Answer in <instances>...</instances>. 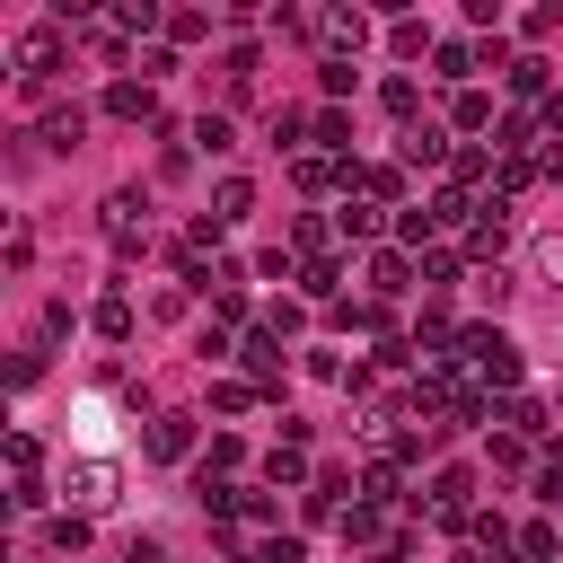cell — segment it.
<instances>
[{
    "instance_id": "44dd1931",
    "label": "cell",
    "mask_w": 563,
    "mask_h": 563,
    "mask_svg": "<svg viewBox=\"0 0 563 563\" xmlns=\"http://www.w3.org/2000/svg\"><path fill=\"white\" fill-rule=\"evenodd\" d=\"M449 150H457L449 123H413V132H405V167H449Z\"/></svg>"
},
{
    "instance_id": "5b68a950",
    "label": "cell",
    "mask_w": 563,
    "mask_h": 563,
    "mask_svg": "<svg viewBox=\"0 0 563 563\" xmlns=\"http://www.w3.org/2000/svg\"><path fill=\"white\" fill-rule=\"evenodd\" d=\"M510 194H475V220H466V255L475 264H501V246H510Z\"/></svg>"
},
{
    "instance_id": "681fc988",
    "label": "cell",
    "mask_w": 563,
    "mask_h": 563,
    "mask_svg": "<svg viewBox=\"0 0 563 563\" xmlns=\"http://www.w3.org/2000/svg\"><path fill=\"white\" fill-rule=\"evenodd\" d=\"M537 141H563V88H554V97L537 106Z\"/></svg>"
},
{
    "instance_id": "6da1fadb",
    "label": "cell",
    "mask_w": 563,
    "mask_h": 563,
    "mask_svg": "<svg viewBox=\"0 0 563 563\" xmlns=\"http://www.w3.org/2000/svg\"><path fill=\"white\" fill-rule=\"evenodd\" d=\"M457 369H466L493 405H501V396H519V343H510L493 317H484V325H457Z\"/></svg>"
},
{
    "instance_id": "7bdbcfd3",
    "label": "cell",
    "mask_w": 563,
    "mask_h": 563,
    "mask_svg": "<svg viewBox=\"0 0 563 563\" xmlns=\"http://www.w3.org/2000/svg\"><path fill=\"white\" fill-rule=\"evenodd\" d=\"M528 264H537V282H554V290H563V238H537V255H528Z\"/></svg>"
},
{
    "instance_id": "ab89813d",
    "label": "cell",
    "mask_w": 563,
    "mask_h": 563,
    "mask_svg": "<svg viewBox=\"0 0 563 563\" xmlns=\"http://www.w3.org/2000/svg\"><path fill=\"white\" fill-rule=\"evenodd\" d=\"M79 35H88V44H97V53H106V62H123V44H132V35H123V26H114V9H106V18H88V26H79Z\"/></svg>"
},
{
    "instance_id": "f546056e",
    "label": "cell",
    "mask_w": 563,
    "mask_h": 563,
    "mask_svg": "<svg viewBox=\"0 0 563 563\" xmlns=\"http://www.w3.org/2000/svg\"><path fill=\"white\" fill-rule=\"evenodd\" d=\"M238 466H246V440H238V431H211V449L194 457V475H220V484H229Z\"/></svg>"
},
{
    "instance_id": "9c48e42d",
    "label": "cell",
    "mask_w": 563,
    "mask_h": 563,
    "mask_svg": "<svg viewBox=\"0 0 563 563\" xmlns=\"http://www.w3.org/2000/svg\"><path fill=\"white\" fill-rule=\"evenodd\" d=\"M97 106H106L114 123H141V132H158V123H167V114H158V88H150V79H106V97H97Z\"/></svg>"
},
{
    "instance_id": "8992f818",
    "label": "cell",
    "mask_w": 563,
    "mask_h": 563,
    "mask_svg": "<svg viewBox=\"0 0 563 563\" xmlns=\"http://www.w3.org/2000/svg\"><path fill=\"white\" fill-rule=\"evenodd\" d=\"M238 361H246V378H255L264 396H282V378H290V352H282V334H273L264 317H255V325L238 334Z\"/></svg>"
},
{
    "instance_id": "60d3db41",
    "label": "cell",
    "mask_w": 563,
    "mask_h": 563,
    "mask_svg": "<svg viewBox=\"0 0 563 563\" xmlns=\"http://www.w3.org/2000/svg\"><path fill=\"white\" fill-rule=\"evenodd\" d=\"M528 449H537V440H519V431H493V466H510V475L528 466V475H537V457H528Z\"/></svg>"
},
{
    "instance_id": "f35d334b",
    "label": "cell",
    "mask_w": 563,
    "mask_h": 563,
    "mask_svg": "<svg viewBox=\"0 0 563 563\" xmlns=\"http://www.w3.org/2000/svg\"><path fill=\"white\" fill-rule=\"evenodd\" d=\"M554 554H563V537H554L545 519H528V528H519V563H554Z\"/></svg>"
},
{
    "instance_id": "7a4b0ae2",
    "label": "cell",
    "mask_w": 563,
    "mask_h": 563,
    "mask_svg": "<svg viewBox=\"0 0 563 563\" xmlns=\"http://www.w3.org/2000/svg\"><path fill=\"white\" fill-rule=\"evenodd\" d=\"M97 229H106V246H114V255H123V264H132V255H150V202H141V194H132V185H123V194H106V202H97Z\"/></svg>"
},
{
    "instance_id": "ac0fdd59",
    "label": "cell",
    "mask_w": 563,
    "mask_h": 563,
    "mask_svg": "<svg viewBox=\"0 0 563 563\" xmlns=\"http://www.w3.org/2000/svg\"><path fill=\"white\" fill-rule=\"evenodd\" d=\"M475 70H484V53H475V44H457V35H440L431 79H449V97H457V88H475Z\"/></svg>"
},
{
    "instance_id": "3957f363",
    "label": "cell",
    "mask_w": 563,
    "mask_h": 563,
    "mask_svg": "<svg viewBox=\"0 0 563 563\" xmlns=\"http://www.w3.org/2000/svg\"><path fill=\"white\" fill-rule=\"evenodd\" d=\"M62 53H70V44H62V18H35V26L9 44V62H18V79H26V88H44V79L62 70Z\"/></svg>"
},
{
    "instance_id": "30bf717a",
    "label": "cell",
    "mask_w": 563,
    "mask_h": 563,
    "mask_svg": "<svg viewBox=\"0 0 563 563\" xmlns=\"http://www.w3.org/2000/svg\"><path fill=\"white\" fill-rule=\"evenodd\" d=\"M343 194H361V202L396 211V202H405V167H387V158H352V185H343Z\"/></svg>"
},
{
    "instance_id": "4dcf8cb0",
    "label": "cell",
    "mask_w": 563,
    "mask_h": 563,
    "mask_svg": "<svg viewBox=\"0 0 563 563\" xmlns=\"http://www.w3.org/2000/svg\"><path fill=\"white\" fill-rule=\"evenodd\" d=\"M387 53H396V62H422V53H440V35H431L422 18H396V26H387Z\"/></svg>"
},
{
    "instance_id": "c3c4849f",
    "label": "cell",
    "mask_w": 563,
    "mask_h": 563,
    "mask_svg": "<svg viewBox=\"0 0 563 563\" xmlns=\"http://www.w3.org/2000/svg\"><path fill=\"white\" fill-rule=\"evenodd\" d=\"M0 264H9V273H26V264H35V238H26V229H9V246H0Z\"/></svg>"
},
{
    "instance_id": "603a6c76",
    "label": "cell",
    "mask_w": 563,
    "mask_h": 563,
    "mask_svg": "<svg viewBox=\"0 0 563 563\" xmlns=\"http://www.w3.org/2000/svg\"><path fill=\"white\" fill-rule=\"evenodd\" d=\"M9 493H44V449H35V431H9Z\"/></svg>"
},
{
    "instance_id": "f1b7e54d",
    "label": "cell",
    "mask_w": 563,
    "mask_h": 563,
    "mask_svg": "<svg viewBox=\"0 0 563 563\" xmlns=\"http://www.w3.org/2000/svg\"><path fill=\"white\" fill-rule=\"evenodd\" d=\"M88 325H97L106 343H132V325H141V317H132V299H123V290H106V299L88 308Z\"/></svg>"
},
{
    "instance_id": "5bb4252c",
    "label": "cell",
    "mask_w": 563,
    "mask_h": 563,
    "mask_svg": "<svg viewBox=\"0 0 563 563\" xmlns=\"http://www.w3.org/2000/svg\"><path fill=\"white\" fill-rule=\"evenodd\" d=\"M493 176H501V150H484V141H457V150H449V185H457V194H475V185L493 194Z\"/></svg>"
},
{
    "instance_id": "e575fe53",
    "label": "cell",
    "mask_w": 563,
    "mask_h": 563,
    "mask_svg": "<svg viewBox=\"0 0 563 563\" xmlns=\"http://www.w3.org/2000/svg\"><path fill=\"white\" fill-rule=\"evenodd\" d=\"M378 106H387V114H396V123H405V132H413V114H422V88H413V79H405V70H396V79H387V88H378Z\"/></svg>"
},
{
    "instance_id": "484cf974",
    "label": "cell",
    "mask_w": 563,
    "mask_h": 563,
    "mask_svg": "<svg viewBox=\"0 0 563 563\" xmlns=\"http://www.w3.org/2000/svg\"><path fill=\"white\" fill-rule=\"evenodd\" d=\"M449 132H501V123H493V97H484V88H457V97H449Z\"/></svg>"
},
{
    "instance_id": "1f68e13d",
    "label": "cell",
    "mask_w": 563,
    "mask_h": 563,
    "mask_svg": "<svg viewBox=\"0 0 563 563\" xmlns=\"http://www.w3.org/2000/svg\"><path fill=\"white\" fill-rule=\"evenodd\" d=\"M114 26L123 35H167V9L158 0H114Z\"/></svg>"
},
{
    "instance_id": "2e32d148",
    "label": "cell",
    "mask_w": 563,
    "mask_h": 563,
    "mask_svg": "<svg viewBox=\"0 0 563 563\" xmlns=\"http://www.w3.org/2000/svg\"><path fill=\"white\" fill-rule=\"evenodd\" d=\"M150 457L158 466H185L194 457V413H150Z\"/></svg>"
},
{
    "instance_id": "4fadbf2b",
    "label": "cell",
    "mask_w": 563,
    "mask_h": 563,
    "mask_svg": "<svg viewBox=\"0 0 563 563\" xmlns=\"http://www.w3.org/2000/svg\"><path fill=\"white\" fill-rule=\"evenodd\" d=\"M361 501H369V510H413L422 493H405V466H396V457H369V466H361Z\"/></svg>"
},
{
    "instance_id": "7dc6e473",
    "label": "cell",
    "mask_w": 563,
    "mask_h": 563,
    "mask_svg": "<svg viewBox=\"0 0 563 563\" xmlns=\"http://www.w3.org/2000/svg\"><path fill=\"white\" fill-rule=\"evenodd\" d=\"M167 70H176V44H150V53H141V79H150V88H158V79H167Z\"/></svg>"
},
{
    "instance_id": "bcb514c9",
    "label": "cell",
    "mask_w": 563,
    "mask_h": 563,
    "mask_svg": "<svg viewBox=\"0 0 563 563\" xmlns=\"http://www.w3.org/2000/svg\"><path fill=\"white\" fill-rule=\"evenodd\" d=\"M554 26H563V9H554V0H545V9H528V18H519V35H528V44H537V35H554Z\"/></svg>"
},
{
    "instance_id": "7402d4cb",
    "label": "cell",
    "mask_w": 563,
    "mask_h": 563,
    "mask_svg": "<svg viewBox=\"0 0 563 563\" xmlns=\"http://www.w3.org/2000/svg\"><path fill=\"white\" fill-rule=\"evenodd\" d=\"M299 299L334 308V299H343V255H317V264H299Z\"/></svg>"
},
{
    "instance_id": "8fae6325",
    "label": "cell",
    "mask_w": 563,
    "mask_h": 563,
    "mask_svg": "<svg viewBox=\"0 0 563 563\" xmlns=\"http://www.w3.org/2000/svg\"><path fill=\"white\" fill-rule=\"evenodd\" d=\"M387 229H396V220H387L378 202H361V194H343V202H334V238H343V246H378Z\"/></svg>"
},
{
    "instance_id": "74e56055",
    "label": "cell",
    "mask_w": 563,
    "mask_h": 563,
    "mask_svg": "<svg viewBox=\"0 0 563 563\" xmlns=\"http://www.w3.org/2000/svg\"><path fill=\"white\" fill-rule=\"evenodd\" d=\"M238 528H264L273 537V493L264 484H238Z\"/></svg>"
},
{
    "instance_id": "ffe728a7",
    "label": "cell",
    "mask_w": 563,
    "mask_h": 563,
    "mask_svg": "<svg viewBox=\"0 0 563 563\" xmlns=\"http://www.w3.org/2000/svg\"><path fill=\"white\" fill-rule=\"evenodd\" d=\"M290 185H299V194H343V185H352V167H343V158L299 150V158H290Z\"/></svg>"
},
{
    "instance_id": "9a60e30c",
    "label": "cell",
    "mask_w": 563,
    "mask_h": 563,
    "mask_svg": "<svg viewBox=\"0 0 563 563\" xmlns=\"http://www.w3.org/2000/svg\"><path fill=\"white\" fill-rule=\"evenodd\" d=\"M308 150L352 167V114H343V106H317V114H308Z\"/></svg>"
},
{
    "instance_id": "e0dca14e",
    "label": "cell",
    "mask_w": 563,
    "mask_h": 563,
    "mask_svg": "<svg viewBox=\"0 0 563 563\" xmlns=\"http://www.w3.org/2000/svg\"><path fill=\"white\" fill-rule=\"evenodd\" d=\"M334 528H343V545H369V554H387V545H396V537H387V510H369L361 493L343 501V519H334Z\"/></svg>"
},
{
    "instance_id": "ba28073f",
    "label": "cell",
    "mask_w": 563,
    "mask_h": 563,
    "mask_svg": "<svg viewBox=\"0 0 563 563\" xmlns=\"http://www.w3.org/2000/svg\"><path fill=\"white\" fill-rule=\"evenodd\" d=\"M317 44H325V62H361V44H369V18L361 9H317V26H308Z\"/></svg>"
},
{
    "instance_id": "f6af8a7d",
    "label": "cell",
    "mask_w": 563,
    "mask_h": 563,
    "mask_svg": "<svg viewBox=\"0 0 563 563\" xmlns=\"http://www.w3.org/2000/svg\"><path fill=\"white\" fill-rule=\"evenodd\" d=\"M352 79H361L352 62H317V88H325V97H352Z\"/></svg>"
},
{
    "instance_id": "83f0119b",
    "label": "cell",
    "mask_w": 563,
    "mask_h": 563,
    "mask_svg": "<svg viewBox=\"0 0 563 563\" xmlns=\"http://www.w3.org/2000/svg\"><path fill=\"white\" fill-rule=\"evenodd\" d=\"M246 211H255V185H246V176H220V185H211V220H220V229H238Z\"/></svg>"
},
{
    "instance_id": "7c38bea8",
    "label": "cell",
    "mask_w": 563,
    "mask_h": 563,
    "mask_svg": "<svg viewBox=\"0 0 563 563\" xmlns=\"http://www.w3.org/2000/svg\"><path fill=\"white\" fill-rule=\"evenodd\" d=\"M493 422H501V431H519V440H554V405H545V396H528V387H519V396H501V405H493Z\"/></svg>"
},
{
    "instance_id": "836d02e7",
    "label": "cell",
    "mask_w": 563,
    "mask_h": 563,
    "mask_svg": "<svg viewBox=\"0 0 563 563\" xmlns=\"http://www.w3.org/2000/svg\"><path fill=\"white\" fill-rule=\"evenodd\" d=\"M44 545H53V554H79V545H88V510H53V519H44Z\"/></svg>"
},
{
    "instance_id": "b9f144b4",
    "label": "cell",
    "mask_w": 563,
    "mask_h": 563,
    "mask_svg": "<svg viewBox=\"0 0 563 563\" xmlns=\"http://www.w3.org/2000/svg\"><path fill=\"white\" fill-rule=\"evenodd\" d=\"M202 35H211L202 9H167V44H202Z\"/></svg>"
},
{
    "instance_id": "cb8c5ba5",
    "label": "cell",
    "mask_w": 563,
    "mask_h": 563,
    "mask_svg": "<svg viewBox=\"0 0 563 563\" xmlns=\"http://www.w3.org/2000/svg\"><path fill=\"white\" fill-rule=\"evenodd\" d=\"M264 484H282V493L299 484V493H308V484H317V466H308V449H299V440H282V449L264 457Z\"/></svg>"
},
{
    "instance_id": "52a82bcc",
    "label": "cell",
    "mask_w": 563,
    "mask_h": 563,
    "mask_svg": "<svg viewBox=\"0 0 563 563\" xmlns=\"http://www.w3.org/2000/svg\"><path fill=\"white\" fill-rule=\"evenodd\" d=\"M361 282H369V299H405V290H422V264L405 255V246H369V264H361Z\"/></svg>"
},
{
    "instance_id": "d6a6232c",
    "label": "cell",
    "mask_w": 563,
    "mask_h": 563,
    "mask_svg": "<svg viewBox=\"0 0 563 563\" xmlns=\"http://www.w3.org/2000/svg\"><path fill=\"white\" fill-rule=\"evenodd\" d=\"M255 405H264L255 378H211V413H255Z\"/></svg>"
},
{
    "instance_id": "d6986e66",
    "label": "cell",
    "mask_w": 563,
    "mask_h": 563,
    "mask_svg": "<svg viewBox=\"0 0 563 563\" xmlns=\"http://www.w3.org/2000/svg\"><path fill=\"white\" fill-rule=\"evenodd\" d=\"M501 79H510V97H519V106H545V97H554V62H545V53H519Z\"/></svg>"
},
{
    "instance_id": "277c9868",
    "label": "cell",
    "mask_w": 563,
    "mask_h": 563,
    "mask_svg": "<svg viewBox=\"0 0 563 563\" xmlns=\"http://www.w3.org/2000/svg\"><path fill=\"white\" fill-rule=\"evenodd\" d=\"M422 510H431V528H466V519H475V475H466V466H431Z\"/></svg>"
},
{
    "instance_id": "d590c367",
    "label": "cell",
    "mask_w": 563,
    "mask_h": 563,
    "mask_svg": "<svg viewBox=\"0 0 563 563\" xmlns=\"http://www.w3.org/2000/svg\"><path fill=\"white\" fill-rule=\"evenodd\" d=\"M194 150L229 158V150H238V123H229V114H202V123H194Z\"/></svg>"
},
{
    "instance_id": "d4e9b609",
    "label": "cell",
    "mask_w": 563,
    "mask_h": 563,
    "mask_svg": "<svg viewBox=\"0 0 563 563\" xmlns=\"http://www.w3.org/2000/svg\"><path fill=\"white\" fill-rule=\"evenodd\" d=\"M62 493H70V510H97V501H114V466H97V457H88V466H70V484H62Z\"/></svg>"
},
{
    "instance_id": "4316f807",
    "label": "cell",
    "mask_w": 563,
    "mask_h": 563,
    "mask_svg": "<svg viewBox=\"0 0 563 563\" xmlns=\"http://www.w3.org/2000/svg\"><path fill=\"white\" fill-rule=\"evenodd\" d=\"M79 141H88V106L70 97V106H53V114H44V150H79Z\"/></svg>"
},
{
    "instance_id": "ee69618b",
    "label": "cell",
    "mask_w": 563,
    "mask_h": 563,
    "mask_svg": "<svg viewBox=\"0 0 563 563\" xmlns=\"http://www.w3.org/2000/svg\"><path fill=\"white\" fill-rule=\"evenodd\" d=\"M537 501H563V449L537 457Z\"/></svg>"
},
{
    "instance_id": "8d00e7d4",
    "label": "cell",
    "mask_w": 563,
    "mask_h": 563,
    "mask_svg": "<svg viewBox=\"0 0 563 563\" xmlns=\"http://www.w3.org/2000/svg\"><path fill=\"white\" fill-rule=\"evenodd\" d=\"M413 264H422V290H449V282H457V273H466V264H457V255H449V246H422V255H413Z\"/></svg>"
}]
</instances>
